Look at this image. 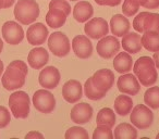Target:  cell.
<instances>
[{
	"mask_svg": "<svg viewBox=\"0 0 159 139\" xmlns=\"http://www.w3.org/2000/svg\"><path fill=\"white\" fill-rule=\"evenodd\" d=\"M156 138H157V139H159V134H158V135H157V136H156Z\"/></svg>",
	"mask_w": 159,
	"mask_h": 139,
	"instance_id": "43",
	"label": "cell"
},
{
	"mask_svg": "<svg viewBox=\"0 0 159 139\" xmlns=\"http://www.w3.org/2000/svg\"><path fill=\"white\" fill-rule=\"evenodd\" d=\"M130 119L135 127L139 129H147L154 122V113L148 106L144 104H137L131 111Z\"/></svg>",
	"mask_w": 159,
	"mask_h": 139,
	"instance_id": "6",
	"label": "cell"
},
{
	"mask_svg": "<svg viewBox=\"0 0 159 139\" xmlns=\"http://www.w3.org/2000/svg\"><path fill=\"white\" fill-rule=\"evenodd\" d=\"M120 47H121L120 41L115 36H105V37L100 38L99 41L97 42L96 50L102 58L110 59L116 53L119 52Z\"/></svg>",
	"mask_w": 159,
	"mask_h": 139,
	"instance_id": "10",
	"label": "cell"
},
{
	"mask_svg": "<svg viewBox=\"0 0 159 139\" xmlns=\"http://www.w3.org/2000/svg\"><path fill=\"white\" fill-rule=\"evenodd\" d=\"M133 72L139 82H141V84L145 87L152 86L158 78L154 59L150 57H146V55L136 60V62L133 65Z\"/></svg>",
	"mask_w": 159,
	"mask_h": 139,
	"instance_id": "2",
	"label": "cell"
},
{
	"mask_svg": "<svg viewBox=\"0 0 159 139\" xmlns=\"http://www.w3.org/2000/svg\"><path fill=\"white\" fill-rule=\"evenodd\" d=\"M66 13L57 8H51L46 14V23L51 28H59L66 22Z\"/></svg>",
	"mask_w": 159,
	"mask_h": 139,
	"instance_id": "23",
	"label": "cell"
},
{
	"mask_svg": "<svg viewBox=\"0 0 159 139\" xmlns=\"http://www.w3.org/2000/svg\"><path fill=\"white\" fill-rule=\"evenodd\" d=\"M2 37L9 45H19L24 39V31L19 23L8 21L2 25Z\"/></svg>",
	"mask_w": 159,
	"mask_h": 139,
	"instance_id": "11",
	"label": "cell"
},
{
	"mask_svg": "<svg viewBox=\"0 0 159 139\" xmlns=\"http://www.w3.org/2000/svg\"><path fill=\"white\" fill-rule=\"evenodd\" d=\"M95 2L99 6H108V7H117L122 2V0H95Z\"/></svg>",
	"mask_w": 159,
	"mask_h": 139,
	"instance_id": "37",
	"label": "cell"
},
{
	"mask_svg": "<svg viewBox=\"0 0 159 139\" xmlns=\"http://www.w3.org/2000/svg\"><path fill=\"white\" fill-rule=\"evenodd\" d=\"M48 35H49L48 28H47L43 23L32 24L31 26L27 28V32H26L27 41H29V44L33 45V46L43 45L47 40Z\"/></svg>",
	"mask_w": 159,
	"mask_h": 139,
	"instance_id": "16",
	"label": "cell"
},
{
	"mask_svg": "<svg viewBox=\"0 0 159 139\" xmlns=\"http://www.w3.org/2000/svg\"><path fill=\"white\" fill-rule=\"evenodd\" d=\"M84 90H85V96H86L89 99L94 100V101L102 99V98H104L105 96H106V93H107L106 91L100 90L99 88H97V87L94 85L92 77H89V80L85 82Z\"/></svg>",
	"mask_w": 159,
	"mask_h": 139,
	"instance_id": "29",
	"label": "cell"
},
{
	"mask_svg": "<svg viewBox=\"0 0 159 139\" xmlns=\"http://www.w3.org/2000/svg\"><path fill=\"white\" fill-rule=\"evenodd\" d=\"M2 49H3V41L1 40V38H0V53L2 52Z\"/></svg>",
	"mask_w": 159,
	"mask_h": 139,
	"instance_id": "42",
	"label": "cell"
},
{
	"mask_svg": "<svg viewBox=\"0 0 159 139\" xmlns=\"http://www.w3.org/2000/svg\"><path fill=\"white\" fill-rule=\"evenodd\" d=\"M48 47L56 57H66L71 50V44L68 36L62 32H55L48 38Z\"/></svg>",
	"mask_w": 159,
	"mask_h": 139,
	"instance_id": "7",
	"label": "cell"
},
{
	"mask_svg": "<svg viewBox=\"0 0 159 139\" xmlns=\"http://www.w3.org/2000/svg\"><path fill=\"white\" fill-rule=\"evenodd\" d=\"M113 137L116 139H135L137 137V130L131 124L121 123L116 127Z\"/></svg>",
	"mask_w": 159,
	"mask_h": 139,
	"instance_id": "27",
	"label": "cell"
},
{
	"mask_svg": "<svg viewBox=\"0 0 159 139\" xmlns=\"http://www.w3.org/2000/svg\"><path fill=\"white\" fill-rule=\"evenodd\" d=\"M51 8H57L66 13V15L71 13V6L66 0H51L49 2V9Z\"/></svg>",
	"mask_w": 159,
	"mask_h": 139,
	"instance_id": "34",
	"label": "cell"
},
{
	"mask_svg": "<svg viewBox=\"0 0 159 139\" xmlns=\"http://www.w3.org/2000/svg\"><path fill=\"white\" fill-rule=\"evenodd\" d=\"M144 102L152 109H159V87H150L144 95Z\"/></svg>",
	"mask_w": 159,
	"mask_h": 139,
	"instance_id": "30",
	"label": "cell"
},
{
	"mask_svg": "<svg viewBox=\"0 0 159 139\" xmlns=\"http://www.w3.org/2000/svg\"><path fill=\"white\" fill-rule=\"evenodd\" d=\"M11 122V115L6 106H0V128H5Z\"/></svg>",
	"mask_w": 159,
	"mask_h": 139,
	"instance_id": "35",
	"label": "cell"
},
{
	"mask_svg": "<svg viewBox=\"0 0 159 139\" xmlns=\"http://www.w3.org/2000/svg\"><path fill=\"white\" fill-rule=\"evenodd\" d=\"M71 121L75 124H86L93 117V108L91 104L86 103V102H81V103L75 104L72 108L70 113Z\"/></svg>",
	"mask_w": 159,
	"mask_h": 139,
	"instance_id": "14",
	"label": "cell"
},
{
	"mask_svg": "<svg viewBox=\"0 0 159 139\" xmlns=\"http://www.w3.org/2000/svg\"><path fill=\"white\" fill-rule=\"evenodd\" d=\"M133 28L137 33L155 31L159 33V14L152 12H141L134 18Z\"/></svg>",
	"mask_w": 159,
	"mask_h": 139,
	"instance_id": "5",
	"label": "cell"
},
{
	"mask_svg": "<svg viewBox=\"0 0 159 139\" xmlns=\"http://www.w3.org/2000/svg\"><path fill=\"white\" fill-rule=\"evenodd\" d=\"M139 3L141 7L146 9H158L159 0H139Z\"/></svg>",
	"mask_w": 159,
	"mask_h": 139,
	"instance_id": "36",
	"label": "cell"
},
{
	"mask_svg": "<svg viewBox=\"0 0 159 139\" xmlns=\"http://www.w3.org/2000/svg\"><path fill=\"white\" fill-rule=\"evenodd\" d=\"M49 61V53L43 47H36L30 51L27 55V62L30 66L35 70L43 68Z\"/></svg>",
	"mask_w": 159,
	"mask_h": 139,
	"instance_id": "19",
	"label": "cell"
},
{
	"mask_svg": "<svg viewBox=\"0 0 159 139\" xmlns=\"http://www.w3.org/2000/svg\"><path fill=\"white\" fill-rule=\"evenodd\" d=\"M93 83L97 88H99L102 91H108L115 83V74L111 70L108 68H102L94 73L92 76Z\"/></svg>",
	"mask_w": 159,
	"mask_h": 139,
	"instance_id": "18",
	"label": "cell"
},
{
	"mask_svg": "<svg viewBox=\"0 0 159 139\" xmlns=\"http://www.w3.org/2000/svg\"><path fill=\"white\" fill-rule=\"evenodd\" d=\"M133 60L129 52H119L113 60V67L120 74H125L132 70Z\"/></svg>",
	"mask_w": 159,
	"mask_h": 139,
	"instance_id": "24",
	"label": "cell"
},
{
	"mask_svg": "<svg viewBox=\"0 0 159 139\" xmlns=\"http://www.w3.org/2000/svg\"><path fill=\"white\" fill-rule=\"evenodd\" d=\"M130 22L123 14H116L110 20L111 33L117 37H123L130 31Z\"/></svg>",
	"mask_w": 159,
	"mask_h": 139,
	"instance_id": "20",
	"label": "cell"
},
{
	"mask_svg": "<svg viewBox=\"0 0 159 139\" xmlns=\"http://www.w3.org/2000/svg\"><path fill=\"white\" fill-rule=\"evenodd\" d=\"M30 97L25 91H16L9 98V106L16 119H26L30 114Z\"/></svg>",
	"mask_w": 159,
	"mask_h": 139,
	"instance_id": "4",
	"label": "cell"
},
{
	"mask_svg": "<svg viewBox=\"0 0 159 139\" xmlns=\"http://www.w3.org/2000/svg\"><path fill=\"white\" fill-rule=\"evenodd\" d=\"M152 59H154L156 66L159 68V50H158V51H156V52L154 53V57H152Z\"/></svg>",
	"mask_w": 159,
	"mask_h": 139,
	"instance_id": "40",
	"label": "cell"
},
{
	"mask_svg": "<svg viewBox=\"0 0 159 139\" xmlns=\"http://www.w3.org/2000/svg\"><path fill=\"white\" fill-rule=\"evenodd\" d=\"M2 72H3V62L0 60V76H1Z\"/></svg>",
	"mask_w": 159,
	"mask_h": 139,
	"instance_id": "41",
	"label": "cell"
},
{
	"mask_svg": "<svg viewBox=\"0 0 159 139\" xmlns=\"http://www.w3.org/2000/svg\"><path fill=\"white\" fill-rule=\"evenodd\" d=\"M32 138H38V139H43L44 138V135L40 134L38 132H30L29 134H26L25 139H32Z\"/></svg>",
	"mask_w": 159,
	"mask_h": 139,
	"instance_id": "39",
	"label": "cell"
},
{
	"mask_svg": "<svg viewBox=\"0 0 159 139\" xmlns=\"http://www.w3.org/2000/svg\"><path fill=\"white\" fill-rule=\"evenodd\" d=\"M14 2H16V0H0V10L10 8L14 5Z\"/></svg>",
	"mask_w": 159,
	"mask_h": 139,
	"instance_id": "38",
	"label": "cell"
},
{
	"mask_svg": "<svg viewBox=\"0 0 159 139\" xmlns=\"http://www.w3.org/2000/svg\"><path fill=\"white\" fill-rule=\"evenodd\" d=\"M133 108V100L130 96H118L115 100V111L121 116H125L131 113Z\"/></svg>",
	"mask_w": 159,
	"mask_h": 139,
	"instance_id": "25",
	"label": "cell"
},
{
	"mask_svg": "<svg viewBox=\"0 0 159 139\" xmlns=\"http://www.w3.org/2000/svg\"><path fill=\"white\" fill-rule=\"evenodd\" d=\"M83 95V87L76 80H70L62 87V96L69 103H76Z\"/></svg>",
	"mask_w": 159,
	"mask_h": 139,
	"instance_id": "17",
	"label": "cell"
},
{
	"mask_svg": "<svg viewBox=\"0 0 159 139\" xmlns=\"http://www.w3.org/2000/svg\"><path fill=\"white\" fill-rule=\"evenodd\" d=\"M66 139H89V135L83 127L80 126H73V127L69 128L66 130V135H64Z\"/></svg>",
	"mask_w": 159,
	"mask_h": 139,
	"instance_id": "31",
	"label": "cell"
},
{
	"mask_svg": "<svg viewBox=\"0 0 159 139\" xmlns=\"http://www.w3.org/2000/svg\"><path fill=\"white\" fill-rule=\"evenodd\" d=\"M70 1H77V0H70Z\"/></svg>",
	"mask_w": 159,
	"mask_h": 139,
	"instance_id": "44",
	"label": "cell"
},
{
	"mask_svg": "<svg viewBox=\"0 0 159 139\" xmlns=\"http://www.w3.org/2000/svg\"><path fill=\"white\" fill-rule=\"evenodd\" d=\"M117 86L122 93L129 96H136L141 90V85L136 76L129 73L123 74L118 78Z\"/></svg>",
	"mask_w": 159,
	"mask_h": 139,
	"instance_id": "12",
	"label": "cell"
},
{
	"mask_svg": "<svg viewBox=\"0 0 159 139\" xmlns=\"http://www.w3.org/2000/svg\"><path fill=\"white\" fill-rule=\"evenodd\" d=\"M60 72L55 66H47L42 70L38 76V82L40 86L46 89H55L60 83Z\"/></svg>",
	"mask_w": 159,
	"mask_h": 139,
	"instance_id": "13",
	"label": "cell"
},
{
	"mask_svg": "<svg viewBox=\"0 0 159 139\" xmlns=\"http://www.w3.org/2000/svg\"><path fill=\"white\" fill-rule=\"evenodd\" d=\"M121 45L126 52L134 54L142 50V37L139 33H128L122 37Z\"/></svg>",
	"mask_w": 159,
	"mask_h": 139,
	"instance_id": "21",
	"label": "cell"
},
{
	"mask_svg": "<svg viewBox=\"0 0 159 139\" xmlns=\"http://www.w3.org/2000/svg\"><path fill=\"white\" fill-rule=\"evenodd\" d=\"M84 32L92 39H100L109 33L108 23L102 18L89 19L84 26Z\"/></svg>",
	"mask_w": 159,
	"mask_h": 139,
	"instance_id": "9",
	"label": "cell"
},
{
	"mask_svg": "<svg viewBox=\"0 0 159 139\" xmlns=\"http://www.w3.org/2000/svg\"><path fill=\"white\" fill-rule=\"evenodd\" d=\"M94 14V8L89 1H80L73 8V18L79 23L87 22Z\"/></svg>",
	"mask_w": 159,
	"mask_h": 139,
	"instance_id": "22",
	"label": "cell"
},
{
	"mask_svg": "<svg viewBox=\"0 0 159 139\" xmlns=\"http://www.w3.org/2000/svg\"><path fill=\"white\" fill-rule=\"evenodd\" d=\"M96 123L97 125H107L112 128L116 124V114L112 109L104 108L98 112L96 117Z\"/></svg>",
	"mask_w": 159,
	"mask_h": 139,
	"instance_id": "28",
	"label": "cell"
},
{
	"mask_svg": "<svg viewBox=\"0 0 159 139\" xmlns=\"http://www.w3.org/2000/svg\"><path fill=\"white\" fill-rule=\"evenodd\" d=\"M33 104L40 113L48 114L56 108V99L50 91L46 89H39L33 96Z\"/></svg>",
	"mask_w": 159,
	"mask_h": 139,
	"instance_id": "8",
	"label": "cell"
},
{
	"mask_svg": "<svg viewBox=\"0 0 159 139\" xmlns=\"http://www.w3.org/2000/svg\"><path fill=\"white\" fill-rule=\"evenodd\" d=\"M14 18L23 25L32 24L39 16V6L35 0H19L14 7Z\"/></svg>",
	"mask_w": 159,
	"mask_h": 139,
	"instance_id": "3",
	"label": "cell"
},
{
	"mask_svg": "<svg viewBox=\"0 0 159 139\" xmlns=\"http://www.w3.org/2000/svg\"><path fill=\"white\" fill-rule=\"evenodd\" d=\"M113 134L111 127L107 125H98L93 132V139H112Z\"/></svg>",
	"mask_w": 159,
	"mask_h": 139,
	"instance_id": "32",
	"label": "cell"
},
{
	"mask_svg": "<svg viewBox=\"0 0 159 139\" xmlns=\"http://www.w3.org/2000/svg\"><path fill=\"white\" fill-rule=\"evenodd\" d=\"M72 49L77 58L89 59L93 53V45L87 36L77 35L72 40Z\"/></svg>",
	"mask_w": 159,
	"mask_h": 139,
	"instance_id": "15",
	"label": "cell"
},
{
	"mask_svg": "<svg viewBox=\"0 0 159 139\" xmlns=\"http://www.w3.org/2000/svg\"><path fill=\"white\" fill-rule=\"evenodd\" d=\"M141 7L139 0H124L122 12L125 16H133L137 13L139 8Z\"/></svg>",
	"mask_w": 159,
	"mask_h": 139,
	"instance_id": "33",
	"label": "cell"
},
{
	"mask_svg": "<svg viewBox=\"0 0 159 139\" xmlns=\"http://www.w3.org/2000/svg\"><path fill=\"white\" fill-rule=\"evenodd\" d=\"M29 68L24 61L14 60L8 65L1 77V83L7 90H16L24 86Z\"/></svg>",
	"mask_w": 159,
	"mask_h": 139,
	"instance_id": "1",
	"label": "cell"
},
{
	"mask_svg": "<svg viewBox=\"0 0 159 139\" xmlns=\"http://www.w3.org/2000/svg\"><path fill=\"white\" fill-rule=\"evenodd\" d=\"M142 45L146 50L156 52L159 50V33L155 31H148L143 33Z\"/></svg>",
	"mask_w": 159,
	"mask_h": 139,
	"instance_id": "26",
	"label": "cell"
}]
</instances>
